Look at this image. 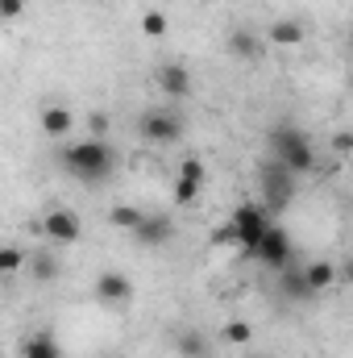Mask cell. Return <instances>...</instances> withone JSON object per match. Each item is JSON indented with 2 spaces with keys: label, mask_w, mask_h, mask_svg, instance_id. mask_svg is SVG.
<instances>
[{
  "label": "cell",
  "mask_w": 353,
  "mask_h": 358,
  "mask_svg": "<svg viewBox=\"0 0 353 358\" xmlns=\"http://www.w3.org/2000/svg\"><path fill=\"white\" fill-rule=\"evenodd\" d=\"M59 163L67 167V176L80 183H104L117 171V150L104 138H88V142H71L59 150Z\"/></svg>",
  "instance_id": "1"
},
{
  "label": "cell",
  "mask_w": 353,
  "mask_h": 358,
  "mask_svg": "<svg viewBox=\"0 0 353 358\" xmlns=\"http://www.w3.org/2000/svg\"><path fill=\"white\" fill-rule=\"evenodd\" d=\"M266 150H270L283 167H291L299 179L316 171V146H312V138H308L295 121H278V125H270V134H266Z\"/></svg>",
  "instance_id": "2"
},
{
  "label": "cell",
  "mask_w": 353,
  "mask_h": 358,
  "mask_svg": "<svg viewBox=\"0 0 353 358\" xmlns=\"http://www.w3.org/2000/svg\"><path fill=\"white\" fill-rule=\"evenodd\" d=\"M274 225V217L262 208V200H246V204H237L233 208V217H229V229H220L216 234V242H237L241 246V255L246 259H254V250L262 246L266 229Z\"/></svg>",
  "instance_id": "3"
},
{
  "label": "cell",
  "mask_w": 353,
  "mask_h": 358,
  "mask_svg": "<svg viewBox=\"0 0 353 358\" xmlns=\"http://www.w3.org/2000/svg\"><path fill=\"white\" fill-rule=\"evenodd\" d=\"M295 187H299V176H295L291 167H283L274 155L258 167V200H262V208L270 213V217H278V213L291 208Z\"/></svg>",
  "instance_id": "4"
},
{
  "label": "cell",
  "mask_w": 353,
  "mask_h": 358,
  "mask_svg": "<svg viewBox=\"0 0 353 358\" xmlns=\"http://www.w3.org/2000/svg\"><path fill=\"white\" fill-rule=\"evenodd\" d=\"M183 113L175 108H146L142 117H137V134L150 142V146H175L179 138H183Z\"/></svg>",
  "instance_id": "5"
},
{
  "label": "cell",
  "mask_w": 353,
  "mask_h": 358,
  "mask_svg": "<svg viewBox=\"0 0 353 358\" xmlns=\"http://www.w3.org/2000/svg\"><path fill=\"white\" fill-rule=\"evenodd\" d=\"M254 259H258L266 271H278V275L291 267V259H295V242H291V234H287L278 221L266 229V238H262V246L254 250Z\"/></svg>",
  "instance_id": "6"
},
{
  "label": "cell",
  "mask_w": 353,
  "mask_h": 358,
  "mask_svg": "<svg viewBox=\"0 0 353 358\" xmlns=\"http://www.w3.org/2000/svg\"><path fill=\"white\" fill-rule=\"evenodd\" d=\"M84 238V225H80V213L71 208H50L42 217V242L50 246H75Z\"/></svg>",
  "instance_id": "7"
},
{
  "label": "cell",
  "mask_w": 353,
  "mask_h": 358,
  "mask_svg": "<svg viewBox=\"0 0 353 358\" xmlns=\"http://www.w3.org/2000/svg\"><path fill=\"white\" fill-rule=\"evenodd\" d=\"M171 238H175V221H171V213H146V221L133 229V242L146 246V250L167 246Z\"/></svg>",
  "instance_id": "8"
},
{
  "label": "cell",
  "mask_w": 353,
  "mask_h": 358,
  "mask_svg": "<svg viewBox=\"0 0 353 358\" xmlns=\"http://www.w3.org/2000/svg\"><path fill=\"white\" fill-rule=\"evenodd\" d=\"M204 163L200 159H183L179 163V179H175V204L179 208H187V204H195L200 200V187H204Z\"/></svg>",
  "instance_id": "9"
},
{
  "label": "cell",
  "mask_w": 353,
  "mask_h": 358,
  "mask_svg": "<svg viewBox=\"0 0 353 358\" xmlns=\"http://www.w3.org/2000/svg\"><path fill=\"white\" fill-rule=\"evenodd\" d=\"M96 300L100 304H125V300H133V279L121 275V271L96 275Z\"/></svg>",
  "instance_id": "10"
},
{
  "label": "cell",
  "mask_w": 353,
  "mask_h": 358,
  "mask_svg": "<svg viewBox=\"0 0 353 358\" xmlns=\"http://www.w3.org/2000/svg\"><path fill=\"white\" fill-rule=\"evenodd\" d=\"M303 38H308V29L299 25V17H278V21H270V29H266V42H270V46H283V50L303 46Z\"/></svg>",
  "instance_id": "11"
},
{
  "label": "cell",
  "mask_w": 353,
  "mask_h": 358,
  "mask_svg": "<svg viewBox=\"0 0 353 358\" xmlns=\"http://www.w3.org/2000/svg\"><path fill=\"white\" fill-rule=\"evenodd\" d=\"M158 88H163V96H171V100H183V96L191 92V71H187L183 63L158 67Z\"/></svg>",
  "instance_id": "12"
},
{
  "label": "cell",
  "mask_w": 353,
  "mask_h": 358,
  "mask_svg": "<svg viewBox=\"0 0 353 358\" xmlns=\"http://www.w3.org/2000/svg\"><path fill=\"white\" fill-rule=\"evenodd\" d=\"M75 129V117H71V108H63V104H50V108H42V134L46 138H67Z\"/></svg>",
  "instance_id": "13"
},
{
  "label": "cell",
  "mask_w": 353,
  "mask_h": 358,
  "mask_svg": "<svg viewBox=\"0 0 353 358\" xmlns=\"http://www.w3.org/2000/svg\"><path fill=\"white\" fill-rule=\"evenodd\" d=\"M21 358H63V350H59V338H54L50 329L29 334V338H25V346H21Z\"/></svg>",
  "instance_id": "14"
},
{
  "label": "cell",
  "mask_w": 353,
  "mask_h": 358,
  "mask_svg": "<svg viewBox=\"0 0 353 358\" xmlns=\"http://www.w3.org/2000/svg\"><path fill=\"white\" fill-rule=\"evenodd\" d=\"M303 275H308V287L320 296V292H329L333 283H341V267H333L329 259H320V263H312V267H303Z\"/></svg>",
  "instance_id": "15"
},
{
  "label": "cell",
  "mask_w": 353,
  "mask_h": 358,
  "mask_svg": "<svg viewBox=\"0 0 353 358\" xmlns=\"http://www.w3.org/2000/svg\"><path fill=\"white\" fill-rule=\"evenodd\" d=\"M229 55H237V59H258V55H262V38L250 34V29H233V34H229Z\"/></svg>",
  "instance_id": "16"
},
{
  "label": "cell",
  "mask_w": 353,
  "mask_h": 358,
  "mask_svg": "<svg viewBox=\"0 0 353 358\" xmlns=\"http://www.w3.org/2000/svg\"><path fill=\"white\" fill-rule=\"evenodd\" d=\"M278 287H283V296H287V300H312V296H316V292L308 287V275H303V271H295V267L283 271Z\"/></svg>",
  "instance_id": "17"
},
{
  "label": "cell",
  "mask_w": 353,
  "mask_h": 358,
  "mask_svg": "<svg viewBox=\"0 0 353 358\" xmlns=\"http://www.w3.org/2000/svg\"><path fill=\"white\" fill-rule=\"evenodd\" d=\"M29 275H33L38 283H54V279H59V263L50 259V250H33V255H29Z\"/></svg>",
  "instance_id": "18"
},
{
  "label": "cell",
  "mask_w": 353,
  "mask_h": 358,
  "mask_svg": "<svg viewBox=\"0 0 353 358\" xmlns=\"http://www.w3.org/2000/svg\"><path fill=\"white\" fill-rule=\"evenodd\" d=\"M108 221H112L117 229H129V234H133V229L146 221V213H142V208H133V204H117V208L108 213Z\"/></svg>",
  "instance_id": "19"
},
{
  "label": "cell",
  "mask_w": 353,
  "mask_h": 358,
  "mask_svg": "<svg viewBox=\"0 0 353 358\" xmlns=\"http://www.w3.org/2000/svg\"><path fill=\"white\" fill-rule=\"evenodd\" d=\"M142 34H146V38H167V13L146 8V13H142Z\"/></svg>",
  "instance_id": "20"
},
{
  "label": "cell",
  "mask_w": 353,
  "mask_h": 358,
  "mask_svg": "<svg viewBox=\"0 0 353 358\" xmlns=\"http://www.w3.org/2000/svg\"><path fill=\"white\" fill-rule=\"evenodd\" d=\"M21 267H29L25 250H17V246H4V250H0V271H4V275H17Z\"/></svg>",
  "instance_id": "21"
},
{
  "label": "cell",
  "mask_w": 353,
  "mask_h": 358,
  "mask_svg": "<svg viewBox=\"0 0 353 358\" xmlns=\"http://www.w3.org/2000/svg\"><path fill=\"white\" fill-rule=\"evenodd\" d=\"M225 342H233V346H250V342H254V329H250L246 321H229V325H225Z\"/></svg>",
  "instance_id": "22"
},
{
  "label": "cell",
  "mask_w": 353,
  "mask_h": 358,
  "mask_svg": "<svg viewBox=\"0 0 353 358\" xmlns=\"http://www.w3.org/2000/svg\"><path fill=\"white\" fill-rule=\"evenodd\" d=\"M179 350L187 358H204V338H195V334H183L179 338Z\"/></svg>",
  "instance_id": "23"
},
{
  "label": "cell",
  "mask_w": 353,
  "mask_h": 358,
  "mask_svg": "<svg viewBox=\"0 0 353 358\" xmlns=\"http://www.w3.org/2000/svg\"><path fill=\"white\" fill-rule=\"evenodd\" d=\"M333 150H337V155H353V134H350V129L333 134Z\"/></svg>",
  "instance_id": "24"
},
{
  "label": "cell",
  "mask_w": 353,
  "mask_h": 358,
  "mask_svg": "<svg viewBox=\"0 0 353 358\" xmlns=\"http://www.w3.org/2000/svg\"><path fill=\"white\" fill-rule=\"evenodd\" d=\"M88 129L96 134V138H104V134H108V117H104V113H91V117H88Z\"/></svg>",
  "instance_id": "25"
},
{
  "label": "cell",
  "mask_w": 353,
  "mask_h": 358,
  "mask_svg": "<svg viewBox=\"0 0 353 358\" xmlns=\"http://www.w3.org/2000/svg\"><path fill=\"white\" fill-rule=\"evenodd\" d=\"M21 8H25V0H0V17H21Z\"/></svg>",
  "instance_id": "26"
},
{
  "label": "cell",
  "mask_w": 353,
  "mask_h": 358,
  "mask_svg": "<svg viewBox=\"0 0 353 358\" xmlns=\"http://www.w3.org/2000/svg\"><path fill=\"white\" fill-rule=\"evenodd\" d=\"M341 283H350V287H353V259L341 263Z\"/></svg>",
  "instance_id": "27"
},
{
  "label": "cell",
  "mask_w": 353,
  "mask_h": 358,
  "mask_svg": "<svg viewBox=\"0 0 353 358\" xmlns=\"http://www.w3.org/2000/svg\"><path fill=\"white\" fill-rule=\"evenodd\" d=\"M350 50H353V25H350Z\"/></svg>",
  "instance_id": "28"
}]
</instances>
